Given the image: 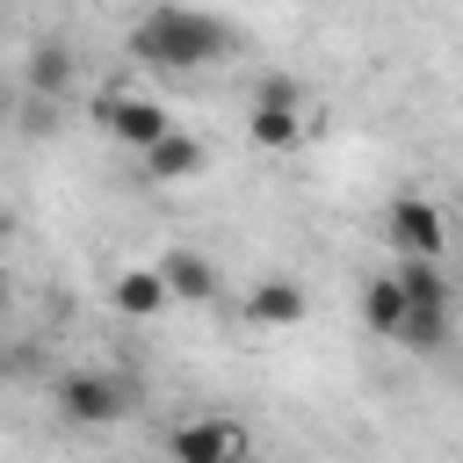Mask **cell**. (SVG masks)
Listing matches in <instances>:
<instances>
[{
	"instance_id": "17",
	"label": "cell",
	"mask_w": 463,
	"mask_h": 463,
	"mask_svg": "<svg viewBox=\"0 0 463 463\" xmlns=\"http://www.w3.org/2000/svg\"><path fill=\"white\" fill-rule=\"evenodd\" d=\"M0 130H7V94H0Z\"/></svg>"
},
{
	"instance_id": "4",
	"label": "cell",
	"mask_w": 463,
	"mask_h": 463,
	"mask_svg": "<svg viewBox=\"0 0 463 463\" xmlns=\"http://www.w3.org/2000/svg\"><path fill=\"white\" fill-rule=\"evenodd\" d=\"M94 130L116 137V145H130V152H145V145H159V137L174 130V116H166L152 94H123V87H116V94L94 101Z\"/></svg>"
},
{
	"instance_id": "16",
	"label": "cell",
	"mask_w": 463,
	"mask_h": 463,
	"mask_svg": "<svg viewBox=\"0 0 463 463\" xmlns=\"http://www.w3.org/2000/svg\"><path fill=\"white\" fill-rule=\"evenodd\" d=\"M7 376H14V354H7V340H0V383H7Z\"/></svg>"
},
{
	"instance_id": "7",
	"label": "cell",
	"mask_w": 463,
	"mask_h": 463,
	"mask_svg": "<svg viewBox=\"0 0 463 463\" xmlns=\"http://www.w3.org/2000/svg\"><path fill=\"white\" fill-rule=\"evenodd\" d=\"M304 311H311V297H304V282H297V275H260V282L246 289V318H253V326H268V333L304 326Z\"/></svg>"
},
{
	"instance_id": "11",
	"label": "cell",
	"mask_w": 463,
	"mask_h": 463,
	"mask_svg": "<svg viewBox=\"0 0 463 463\" xmlns=\"http://www.w3.org/2000/svg\"><path fill=\"white\" fill-rule=\"evenodd\" d=\"M109 304H116V318H159L174 297H166V282H159V268H116V282H109Z\"/></svg>"
},
{
	"instance_id": "6",
	"label": "cell",
	"mask_w": 463,
	"mask_h": 463,
	"mask_svg": "<svg viewBox=\"0 0 463 463\" xmlns=\"http://www.w3.org/2000/svg\"><path fill=\"white\" fill-rule=\"evenodd\" d=\"M246 456V427L224 412H195L166 434V463H239Z\"/></svg>"
},
{
	"instance_id": "9",
	"label": "cell",
	"mask_w": 463,
	"mask_h": 463,
	"mask_svg": "<svg viewBox=\"0 0 463 463\" xmlns=\"http://www.w3.org/2000/svg\"><path fill=\"white\" fill-rule=\"evenodd\" d=\"M159 282H166L174 304H210V297L224 289V282H217V260L195 253V246H174V253L159 260Z\"/></svg>"
},
{
	"instance_id": "3",
	"label": "cell",
	"mask_w": 463,
	"mask_h": 463,
	"mask_svg": "<svg viewBox=\"0 0 463 463\" xmlns=\"http://www.w3.org/2000/svg\"><path fill=\"white\" fill-rule=\"evenodd\" d=\"M246 137H253L260 152H289V145L304 137V87H297L289 72H268V80L253 87V101H246Z\"/></svg>"
},
{
	"instance_id": "8",
	"label": "cell",
	"mask_w": 463,
	"mask_h": 463,
	"mask_svg": "<svg viewBox=\"0 0 463 463\" xmlns=\"http://www.w3.org/2000/svg\"><path fill=\"white\" fill-rule=\"evenodd\" d=\"M203 159H210V152H203V137H188V130L174 123L159 145H145V152H137V174L166 188V181H195V174H203Z\"/></svg>"
},
{
	"instance_id": "2",
	"label": "cell",
	"mask_w": 463,
	"mask_h": 463,
	"mask_svg": "<svg viewBox=\"0 0 463 463\" xmlns=\"http://www.w3.org/2000/svg\"><path fill=\"white\" fill-rule=\"evenodd\" d=\"M51 405L72 427H116V420H130V383L116 369H65L58 391H51Z\"/></svg>"
},
{
	"instance_id": "10",
	"label": "cell",
	"mask_w": 463,
	"mask_h": 463,
	"mask_svg": "<svg viewBox=\"0 0 463 463\" xmlns=\"http://www.w3.org/2000/svg\"><path fill=\"white\" fill-rule=\"evenodd\" d=\"M72 43H58V36H43V43H29V65H22V80H29V101H65L72 94Z\"/></svg>"
},
{
	"instance_id": "14",
	"label": "cell",
	"mask_w": 463,
	"mask_h": 463,
	"mask_svg": "<svg viewBox=\"0 0 463 463\" xmlns=\"http://www.w3.org/2000/svg\"><path fill=\"white\" fill-rule=\"evenodd\" d=\"M391 275H398L405 304H456V282L441 275V260H398Z\"/></svg>"
},
{
	"instance_id": "18",
	"label": "cell",
	"mask_w": 463,
	"mask_h": 463,
	"mask_svg": "<svg viewBox=\"0 0 463 463\" xmlns=\"http://www.w3.org/2000/svg\"><path fill=\"white\" fill-rule=\"evenodd\" d=\"M456 289H463V282H456Z\"/></svg>"
},
{
	"instance_id": "1",
	"label": "cell",
	"mask_w": 463,
	"mask_h": 463,
	"mask_svg": "<svg viewBox=\"0 0 463 463\" xmlns=\"http://www.w3.org/2000/svg\"><path fill=\"white\" fill-rule=\"evenodd\" d=\"M130 58L152 65V72H203V65L239 58V29H232L224 14L188 7V0H159V7L130 29Z\"/></svg>"
},
{
	"instance_id": "13",
	"label": "cell",
	"mask_w": 463,
	"mask_h": 463,
	"mask_svg": "<svg viewBox=\"0 0 463 463\" xmlns=\"http://www.w3.org/2000/svg\"><path fill=\"white\" fill-rule=\"evenodd\" d=\"M362 318H369V333L398 340V326H405V289H398V275H369V282H362Z\"/></svg>"
},
{
	"instance_id": "12",
	"label": "cell",
	"mask_w": 463,
	"mask_h": 463,
	"mask_svg": "<svg viewBox=\"0 0 463 463\" xmlns=\"http://www.w3.org/2000/svg\"><path fill=\"white\" fill-rule=\"evenodd\" d=\"M449 333H456V304H405L398 347H405V354H441Z\"/></svg>"
},
{
	"instance_id": "5",
	"label": "cell",
	"mask_w": 463,
	"mask_h": 463,
	"mask_svg": "<svg viewBox=\"0 0 463 463\" xmlns=\"http://www.w3.org/2000/svg\"><path fill=\"white\" fill-rule=\"evenodd\" d=\"M383 239H391L398 260H441V246H449V217H441L427 195H398L391 217H383Z\"/></svg>"
},
{
	"instance_id": "15",
	"label": "cell",
	"mask_w": 463,
	"mask_h": 463,
	"mask_svg": "<svg viewBox=\"0 0 463 463\" xmlns=\"http://www.w3.org/2000/svg\"><path fill=\"white\" fill-rule=\"evenodd\" d=\"M7 311H14V275L0 268V326H7Z\"/></svg>"
}]
</instances>
